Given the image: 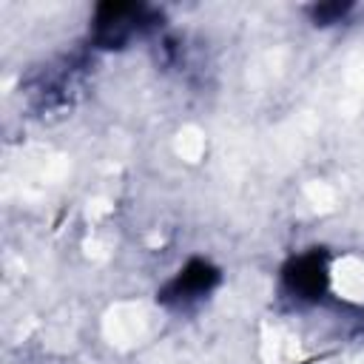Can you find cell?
<instances>
[{
  "label": "cell",
  "instance_id": "obj_3",
  "mask_svg": "<svg viewBox=\"0 0 364 364\" xmlns=\"http://www.w3.org/2000/svg\"><path fill=\"white\" fill-rule=\"evenodd\" d=\"M350 11V6H341V3H330V6H316L313 9V20L318 26H330V23H341V17Z\"/></svg>",
  "mask_w": 364,
  "mask_h": 364
},
{
  "label": "cell",
  "instance_id": "obj_2",
  "mask_svg": "<svg viewBox=\"0 0 364 364\" xmlns=\"http://www.w3.org/2000/svg\"><path fill=\"white\" fill-rule=\"evenodd\" d=\"M216 284H219V267H213L208 259H191L162 287L159 299L165 304L185 307V304H193V301L205 299Z\"/></svg>",
  "mask_w": 364,
  "mask_h": 364
},
{
  "label": "cell",
  "instance_id": "obj_1",
  "mask_svg": "<svg viewBox=\"0 0 364 364\" xmlns=\"http://www.w3.org/2000/svg\"><path fill=\"white\" fill-rule=\"evenodd\" d=\"M282 282L296 301H318L330 287L327 256L321 250H307L293 256L282 270Z\"/></svg>",
  "mask_w": 364,
  "mask_h": 364
}]
</instances>
